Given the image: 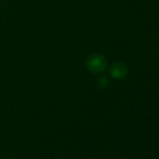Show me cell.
Wrapping results in <instances>:
<instances>
[{"label": "cell", "instance_id": "1", "mask_svg": "<svg viewBox=\"0 0 159 159\" xmlns=\"http://www.w3.org/2000/svg\"><path fill=\"white\" fill-rule=\"evenodd\" d=\"M86 68L93 73H100L103 72L107 66L106 59L103 55L98 53L91 54L85 60Z\"/></svg>", "mask_w": 159, "mask_h": 159}, {"label": "cell", "instance_id": "2", "mask_svg": "<svg viewBox=\"0 0 159 159\" xmlns=\"http://www.w3.org/2000/svg\"><path fill=\"white\" fill-rule=\"evenodd\" d=\"M110 74L115 79H123L127 74V67L122 63H115L111 66Z\"/></svg>", "mask_w": 159, "mask_h": 159}, {"label": "cell", "instance_id": "3", "mask_svg": "<svg viewBox=\"0 0 159 159\" xmlns=\"http://www.w3.org/2000/svg\"><path fill=\"white\" fill-rule=\"evenodd\" d=\"M98 86L100 88H104L108 85V80L105 77L101 76L98 79Z\"/></svg>", "mask_w": 159, "mask_h": 159}]
</instances>
